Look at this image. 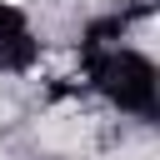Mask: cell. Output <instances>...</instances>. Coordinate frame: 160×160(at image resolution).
Returning a JSON list of instances; mask_svg holds the SVG:
<instances>
[{
    "label": "cell",
    "mask_w": 160,
    "mask_h": 160,
    "mask_svg": "<svg viewBox=\"0 0 160 160\" xmlns=\"http://www.w3.org/2000/svg\"><path fill=\"white\" fill-rule=\"evenodd\" d=\"M90 60V80L100 85V95L110 105H120L125 115H150L155 110V60L115 45V50H85Z\"/></svg>",
    "instance_id": "6da1fadb"
},
{
    "label": "cell",
    "mask_w": 160,
    "mask_h": 160,
    "mask_svg": "<svg viewBox=\"0 0 160 160\" xmlns=\"http://www.w3.org/2000/svg\"><path fill=\"white\" fill-rule=\"evenodd\" d=\"M0 5H15V10H25V5H35V0H0Z\"/></svg>",
    "instance_id": "3957f363"
},
{
    "label": "cell",
    "mask_w": 160,
    "mask_h": 160,
    "mask_svg": "<svg viewBox=\"0 0 160 160\" xmlns=\"http://www.w3.org/2000/svg\"><path fill=\"white\" fill-rule=\"evenodd\" d=\"M40 60V40H35V25L25 10L15 5H0V70L5 75H20Z\"/></svg>",
    "instance_id": "7a4b0ae2"
}]
</instances>
